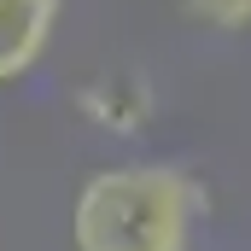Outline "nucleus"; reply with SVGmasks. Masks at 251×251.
I'll return each mask as SVG.
<instances>
[{"instance_id":"obj_4","label":"nucleus","mask_w":251,"mask_h":251,"mask_svg":"<svg viewBox=\"0 0 251 251\" xmlns=\"http://www.w3.org/2000/svg\"><path fill=\"white\" fill-rule=\"evenodd\" d=\"M199 24H210V29H222V35H240L251 29V0H181Z\"/></svg>"},{"instance_id":"obj_1","label":"nucleus","mask_w":251,"mask_h":251,"mask_svg":"<svg viewBox=\"0 0 251 251\" xmlns=\"http://www.w3.org/2000/svg\"><path fill=\"white\" fill-rule=\"evenodd\" d=\"M210 210L204 181L181 164H117L88 176L70 204L76 251H193Z\"/></svg>"},{"instance_id":"obj_2","label":"nucleus","mask_w":251,"mask_h":251,"mask_svg":"<svg viewBox=\"0 0 251 251\" xmlns=\"http://www.w3.org/2000/svg\"><path fill=\"white\" fill-rule=\"evenodd\" d=\"M64 0H0V88L24 82L47 59Z\"/></svg>"},{"instance_id":"obj_3","label":"nucleus","mask_w":251,"mask_h":251,"mask_svg":"<svg viewBox=\"0 0 251 251\" xmlns=\"http://www.w3.org/2000/svg\"><path fill=\"white\" fill-rule=\"evenodd\" d=\"M82 111L111 134H134L152 111V88L134 76V70H100L88 88H82Z\"/></svg>"}]
</instances>
